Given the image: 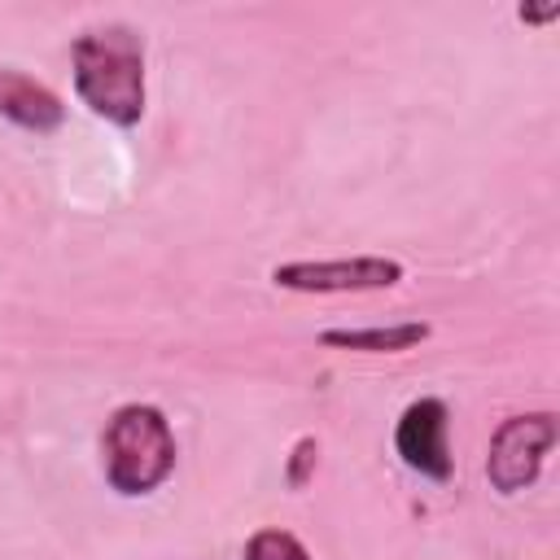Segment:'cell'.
Returning a JSON list of instances; mask_svg holds the SVG:
<instances>
[{
  "label": "cell",
  "mask_w": 560,
  "mask_h": 560,
  "mask_svg": "<svg viewBox=\"0 0 560 560\" xmlns=\"http://www.w3.org/2000/svg\"><path fill=\"white\" fill-rule=\"evenodd\" d=\"M394 446L407 468L446 481L451 477V451H446V402L442 398H420L402 411Z\"/></svg>",
  "instance_id": "5"
},
{
  "label": "cell",
  "mask_w": 560,
  "mask_h": 560,
  "mask_svg": "<svg viewBox=\"0 0 560 560\" xmlns=\"http://www.w3.org/2000/svg\"><path fill=\"white\" fill-rule=\"evenodd\" d=\"M402 267L394 258H332V262H284L271 271L280 289L298 293H359L398 284Z\"/></svg>",
  "instance_id": "4"
},
{
  "label": "cell",
  "mask_w": 560,
  "mask_h": 560,
  "mask_svg": "<svg viewBox=\"0 0 560 560\" xmlns=\"http://www.w3.org/2000/svg\"><path fill=\"white\" fill-rule=\"evenodd\" d=\"M429 337V324H394V328H328L319 341L341 350H407Z\"/></svg>",
  "instance_id": "7"
},
{
  "label": "cell",
  "mask_w": 560,
  "mask_h": 560,
  "mask_svg": "<svg viewBox=\"0 0 560 560\" xmlns=\"http://www.w3.org/2000/svg\"><path fill=\"white\" fill-rule=\"evenodd\" d=\"M0 114L18 118L22 127H35V131H48L61 122V105L48 88L13 74V70H0Z\"/></svg>",
  "instance_id": "6"
},
{
  "label": "cell",
  "mask_w": 560,
  "mask_h": 560,
  "mask_svg": "<svg viewBox=\"0 0 560 560\" xmlns=\"http://www.w3.org/2000/svg\"><path fill=\"white\" fill-rule=\"evenodd\" d=\"M245 560H311L306 547L284 529H262L245 542Z\"/></svg>",
  "instance_id": "8"
},
{
  "label": "cell",
  "mask_w": 560,
  "mask_h": 560,
  "mask_svg": "<svg viewBox=\"0 0 560 560\" xmlns=\"http://www.w3.org/2000/svg\"><path fill=\"white\" fill-rule=\"evenodd\" d=\"M74 88L92 114L131 127L144 114V52L136 31L105 26L88 31L74 44Z\"/></svg>",
  "instance_id": "1"
},
{
  "label": "cell",
  "mask_w": 560,
  "mask_h": 560,
  "mask_svg": "<svg viewBox=\"0 0 560 560\" xmlns=\"http://www.w3.org/2000/svg\"><path fill=\"white\" fill-rule=\"evenodd\" d=\"M556 446V416L551 411H534V416H512L499 424L494 442H490V459H486V477L499 494H516L525 490L547 451Z\"/></svg>",
  "instance_id": "3"
},
{
  "label": "cell",
  "mask_w": 560,
  "mask_h": 560,
  "mask_svg": "<svg viewBox=\"0 0 560 560\" xmlns=\"http://www.w3.org/2000/svg\"><path fill=\"white\" fill-rule=\"evenodd\" d=\"M105 477L122 494L158 490L175 468V438L158 407H122L105 424Z\"/></svg>",
  "instance_id": "2"
}]
</instances>
